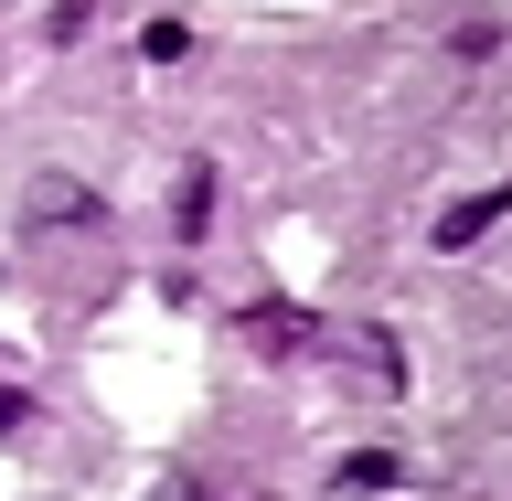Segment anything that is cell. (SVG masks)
Masks as SVG:
<instances>
[{"instance_id": "1", "label": "cell", "mask_w": 512, "mask_h": 501, "mask_svg": "<svg viewBox=\"0 0 512 501\" xmlns=\"http://www.w3.org/2000/svg\"><path fill=\"white\" fill-rule=\"evenodd\" d=\"M310 331H320V320L299 310V299H246V310H235V342H246L256 363H299Z\"/></svg>"}, {"instance_id": "2", "label": "cell", "mask_w": 512, "mask_h": 501, "mask_svg": "<svg viewBox=\"0 0 512 501\" xmlns=\"http://www.w3.org/2000/svg\"><path fill=\"white\" fill-rule=\"evenodd\" d=\"M22 224H32V235H54V224H86V235H96V224H107V192H86V182H64V171H43V182L22 192Z\"/></svg>"}, {"instance_id": "3", "label": "cell", "mask_w": 512, "mask_h": 501, "mask_svg": "<svg viewBox=\"0 0 512 501\" xmlns=\"http://www.w3.org/2000/svg\"><path fill=\"white\" fill-rule=\"evenodd\" d=\"M491 224H512V182H480V192H459V203L438 214V246H448V256H470L480 235H491Z\"/></svg>"}, {"instance_id": "4", "label": "cell", "mask_w": 512, "mask_h": 501, "mask_svg": "<svg viewBox=\"0 0 512 501\" xmlns=\"http://www.w3.org/2000/svg\"><path fill=\"white\" fill-rule=\"evenodd\" d=\"M214 224V160H182V246H203Z\"/></svg>"}, {"instance_id": "5", "label": "cell", "mask_w": 512, "mask_h": 501, "mask_svg": "<svg viewBox=\"0 0 512 501\" xmlns=\"http://www.w3.org/2000/svg\"><path fill=\"white\" fill-rule=\"evenodd\" d=\"M352 352H363V374L374 384H406V352H395V331H384V320H363V331H342Z\"/></svg>"}, {"instance_id": "6", "label": "cell", "mask_w": 512, "mask_h": 501, "mask_svg": "<svg viewBox=\"0 0 512 501\" xmlns=\"http://www.w3.org/2000/svg\"><path fill=\"white\" fill-rule=\"evenodd\" d=\"M395 480H406L395 448H352V459H342V491H395Z\"/></svg>"}, {"instance_id": "7", "label": "cell", "mask_w": 512, "mask_h": 501, "mask_svg": "<svg viewBox=\"0 0 512 501\" xmlns=\"http://www.w3.org/2000/svg\"><path fill=\"white\" fill-rule=\"evenodd\" d=\"M448 54H459V64H491V54H502V22H491V11H470V22L448 32Z\"/></svg>"}, {"instance_id": "8", "label": "cell", "mask_w": 512, "mask_h": 501, "mask_svg": "<svg viewBox=\"0 0 512 501\" xmlns=\"http://www.w3.org/2000/svg\"><path fill=\"white\" fill-rule=\"evenodd\" d=\"M139 54H150V64H182L192 54V22H182V11H160V22L139 32Z\"/></svg>"}, {"instance_id": "9", "label": "cell", "mask_w": 512, "mask_h": 501, "mask_svg": "<svg viewBox=\"0 0 512 501\" xmlns=\"http://www.w3.org/2000/svg\"><path fill=\"white\" fill-rule=\"evenodd\" d=\"M22 427H32V395H22V384H0V438H22Z\"/></svg>"}]
</instances>
